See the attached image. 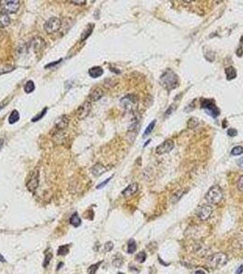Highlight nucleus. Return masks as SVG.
<instances>
[{"label": "nucleus", "instance_id": "nucleus-1", "mask_svg": "<svg viewBox=\"0 0 243 274\" xmlns=\"http://www.w3.org/2000/svg\"><path fill=\"white\" fill-rule=\"evenodd\" d=\"M160 83L165 90L171 91L178 87V78L174 71L168 70L163 73V75L160 78Z\"/></svg>", "mask_w": 243, "mask_h": 274}, {"label": "nucleus", "instance_id": "nucleus-2", "mask_svg": "<svg viewBox=\"0 0 243 274\" xmlns=\"http://www.w3.org/2000/svg\"><path fill=\"white\" fill-rule=\"evenodd\" d=\"M223 197H224L223 191L218 186H214L210 187L205 196L207 202L211 205L219 204L223 200Z\"/></svg>", "mask_w": 243, "mask_h": 274}, {"label": "nucleus", "instance_id": "nucleus-3", "mask_svg": "<svg viewBox=\"0 0 243 274\" xmlns=\"http://www.w3.org/2000/svg\"><path fill=\"white\" fill-rule=\"evenodd\" d=\"M120 103L124 110H126L128 112H133L137 108L138 99L133 94H128V95L122 98Z\"/></svg>", "mask_w": 243, "mask_h": 274}, {"label": "nucleus", "instance_id": "nucleus-4", "mask_svg": "<svg viewBox=\"0 0 243 274\" xmlns=\"http://www.w3.org/2000/svg\"><path fill=\"white\" fill-rule=\"evenodd\" d=\"M227 262V257L225 253L218 252L210 256L208 259V263L213 268H220Z\"/></svg>", "mask_w": 243, "mask_h": 274}, {"label": "nucleus", "instance_id": "nucleus-5", "mask_svg": "<svg viewBox=\"0 0 243 274\" xmlns=\"http://www.w3.org/2000/svg\"><path fill=\"white\" fill-rule=\"evenodd\" d=\"M61 28V20L59 17H50L44 24V29L48 34L57 32Z\"/></svg>", "mask_w": 243, "mask_h": 274}, {"label": "nucleus", "instance_id": "nucleus-6", "mask_svg": "<svg viewBox=\"0 0 243 274\" xmlns=\"http://www.w3.org/2000/svg\"><path fill=\"white\" fill-rule=\"evenodd\" d=\"M201 108L204 109L209 115L216 118L219 115V110L215 105V102L209 99H204L201 101Z\"/></svg>", "mask_w": 243, "mask_h": 274}, {"label": "nucleus", "instance_id": "nucleus-7", "mask_svg": "<svg viewBox=\"0 0 243 274\" xmlns=\"http://www.w3.org/2000/svg\"><path fill=\"white\" fill-rule=\"evenodd\" d=\"M0 6L2 7V11L7 14H13L20 7V2L18 0H7V1H1Z\"/></svg>", "mask_w": 243, "mask_h": 274}, {"label": "nucleus", "instance_id": "nucleus-8", "mask_svg": "<svg viewBox=\"0 0 243 274\" xmlns=\"http://www.w3.org/2000/svg\"><path fill=\"white\" fill-rule=\"evenodd\" d=\"M39 184V177H38V171H32L28 178V182H27V188L34 193Z\"/></svg>", "mask_w": 243, "mask_h": 274}, {"label": "nucleus", "instance_id": "nucleus-9", "mask_svg": "<svg viewBox=\"0 0 243 274\" xmlns=\"http://www.w3.org/2000/svg\"><path fill=\"white\" fill-rule=\"evenodd\" d=\"M213 213V209L210 205L205 204L200 206L196 210V216L200 220H207L211 217Z\"/></svg>", "mask_w": 243, "mask_h": 274}, {"label": "nucleus", "instance_id": "nucleus-10", "mask_svg": "<svg viewBox=\"0 0 243 274\" xmlns=\"http://www.w3.org/2000/svg\"><path fill=\"white\" fill-rule=\"evenodd\" d=\"M91 110H92V104H91V102L89 101L83 102L81 106L78 108V110L76 112V115H77L78 119L82 120V119L86 118L89 115Z\"/></svg>", "mask_w": 243, "mask_h": 274}, {"label": "nucleus", "instance_id": "nucleus-11", "mask_svg": "<svg viewBox=\"0 0 243 274\" xmlns=\"http://www.w3.org/2000/svg\"><path fill=\"white\" fill-rule=\"evenodd\" d=\"M173 148H174V142L170 139H167L156 147L155 153L157 155H164V154H166V153H169L170 151H172Z\"/></svg>", "mask_w": 243, "mask_h": 274}, {"label": "nucleus", "instance_id": "nucleus-12", "mask_svg": "<svg viewBox=\"0 0 243 274\" xmlns=\"http://www.w3.org/2000/svg\"><path fill=\"white\" fill-rule=\"evenodd\" d=\"M69 123H70L69 116L68 115H61V117H59L57 119L56 124H55V127H56V129H58L59 131H61V130L68 127Z\"/></svg>", "mask_w": 243, "mask_h": 274}, {"label": "nucleus", "instance_id": "nucleus-13", "mask_svg": "<svg viewBox=\"0 0 243 274\" xmlns=\"http://www.w3.org/2000/svg\"><path fill=\"white\" fill-rule=\"evenodd\" d=\"M103 94H104L103 90L101 88H100V87H96L89 94V100L91 101H97L100 99H101V97L103 96Z\"/></svg>", "mask_w": 243, "mask_h": 274}, {"label": "nucleus", "instance_id": "nucleus-14", "mask_svg": "<svg viewBox=\"0 0 243 274\" xmlns=\"http://www.w3.org/2000/svg\"><path fill=\"white\" fill-rule=\"evenodd\" d=\"M137 190H138V184L137 183H132L122 192V194H123V195L124 197H129V196L136 193Z\"/></svg>", "mask_w": 243, "mask_h": 274}, {"label": "nucleus", "instance_id": "nucleus-15", "mask_svg": "<svg viewBox=\"0 0 243 274\" xmlns=\"http://www.w3.org/2000/svg\"><path fill=\"white\" fill-rule=\"evenodd\" d=\"M32 46L35 52H39L45 47V41L40 37H36L32 40Z\"/></svg>", "mask_w": 243, "mask_h": 274}, {"label": "nucleus", "instance_id": "nucleus-16", "mask_svg": "<svg viewBox=\"0 0 243 274\" xmlns=\"http://www.w3.org/2000/svg\"><path fill=\"white\" fill-rule=\"evenodd\" d=\"M10 22H11V20H10L8 14L4 11H1L0 12V27L6 28V27L9 26Z\"/></svg>", "mask_w": 243, "mask_h": 274}, {"label": "nucleus", "instance_id": "nucleus-17", "mask_svg": "<svg viewBox=\"0 0 243 274\" xmlns=\"http://www.w3.org/2000/svg\"><path fill=\"white\" fill-rule=\"evenodd\" d=\"M89 75L92 77V78H99L101 77L102 74H103V70L99 67V66H96V67H92L88 71Z\"/></svg>", "mask_w": 243, "mask_h": 274}, {"label": "nucleus", "instance_id": "nucleus-18", "mask_svg": "<svg viewBox=\"0 0 243 274\" xmlns=\"http://www.w3.org/2000/svg\"><path fill=\"white\" fill-rule=\"evenodd\" d=\"M225 73L227 75V79L228 81H231V80H233V79H235L237 77V70L232 66H229V67L226 68Z\"/></svg>", "mask_w": 243, "mask_h": 274}, {"label": "nucleus", "instance_id": "nucleus-19", "mask_svg": "<svg viewBox=\"0 0 243 274\" xmlns=\"http://www.w3.org/2000/svg\"><path fill=\"white\" fill-rule=\"evenodd\" d=\"M106 171V168L103 166V165H101V164H94V166H92V174L94 175V176H101V174H103L104 172Z\"/></svg>", "mask_w": 243, "mask_h": 274}, {"label": "nucleus", "instance_id": "nucleus-20", "mask_svg": "<svg viewBox=\"0 0 243 274\" xmlns=\"http://www.w3.org/2000/svg\"><path fill=\"white\" fill-rule=\"evenodd\" d=\"M93 29H94V26H93L92 24H90V25L85 29V30H84V31L82 32V34H81V41H84L85 39H87V38L90 37V35L92 33Z\"/></svg>", "mask_w": 243, "mask_h": 274}, {"label": "nucleus", "instance_id": "nucleus-21", "mask_svg": "<svg viewBox=\"0 0 243 274\" xmlns=\"http://www.w3.org/2000/svg\"><path fill=\"white\" fill-rule=\"evenodd\" d=\"M70 223L73 227H75L81 226V218H80V217L78 216V213H74V214L70 217Z\"/></svg>", "mask_w": 243, "mask_h": 274}, {"label": "nucleus", "instance_id": "nucleus-22", "mask_svg": "<svg viewBox=\"0 0 243 274\" xmlns=\"http://www.w3.org/2000/svg\"><path fill=\"white\" fill-rule=\"evenodd\" d=\"M19 113L16 111V110H14L12 113H10L9 117H8V123L10 124H16V122L19 120Z\"/></svg>", "mask_w": 243, "mask_h": 274}, {"label": "nucleus", "instance_id": "nucleus-23", "mask_svg": "<svg viewBox=\"0 0 243 274\" xmlns=\"http://www.w3.org/2000/svg\"><path fill=\"white\" fill-rule=\"evenodd\" d=\"M69 251H70V245H62V246H60L57 254L59 256H64L69 253Z\"/></svg>", "mask_w": 243, "mask_h": 274}, {"label": "nucleus", "instance_id": "nucleus-24", "mask_svg": "<svg viewBox=\"0 0 243 274\" xmlns=\"http://www.w3.org/2000/svg\"><path fill=\"white\" fill-rule=\"evenodd\" d=\"M35 90V84L32 81H29L26 82L25 86H24V91L26 92V93H31Z\"/></svg>", "mask_w": 243, "mask_h": 274}, {"label": "nucleus", "instance_id": "nucleus-25", "mask_svg": "<svg viewBox=\"0 0 243 274\" xmlns=\"http://www.w3.org/2000/svg\"><path fill=\"white\" fill-rule=\"evenodd\" d=\"M51 258H52V253H51V250L50 249H47L45 251V258H44V261H43V267L44 268H47L49 266V262L51 260Z\"/></svg>", "mask_w": 243, "mask_h": 274}, {"label": "nucleus", "instance_id": "nucleus-26", "mask_svg": "<svg viewBox=\"0 0 243 274\" xmlns=\"http://www.w3.org/2000/svg\"><path fill=\"white\" fill-rule=\"evenodd\" d=\"M155 124H156V120H154V121H152V122L149 124V125L146 127V131H145V133H144V137H146L148 134L151 133V132L154 130L155 126Z\"/></svg>", "mask_w": 243, "mask_h": 274}, {"label": "nucleus", "instance_id": "nucleus-27", "mask_svg": "<svg viewBox=\"0 0 243 274\" xmlns=\"http://www.w3.org/2000/svg\"><path fill=\"white\" fill-rule=\"evenodd\" d=\"M136 250V243L133 240H130L128 241V247H127V252L132 254Z\"/></svg>", "mask_w": 243, "mask_h": 274}, {"label": "nucleus", "instance_id": "nucleus-28", "mask_svg": "<svg viewBox=\"0 0 243 274\" xmlns=\"http://www.w3.org/2000/svg\"><path fill=\"white\" fill-rule=\"evenodd\" d=\"M47 111H48V109H47V108H44V110H42V111H41L40 113H38V114H37L36 116H34V117H33V118H32V120H31V121H32L33 123H36V122L39 121L40 119H42V118L44 117V115L46 114V113H47Z\"/></svg>", "mask_w": 243, "mask_h": 274}, {"label": "nucleus", "instance_id": "nucleus-29", "mask_svg": "<svg viewBox=\"0 0 243 274\" xmlns=\"http://www.w3.org/2000/svg\"><path fill=\"white\" fill-rule=\"evenodd\" d=\"M101 264V261H100V262H98L96 264H92V265H91L89 268H88V273L89 274H95L96 273V271L98 270V268H99V266Z\"/></svg>", "mask_w": 243, "mask_h": 274}, {"label": "nucleus", "instance_id": "nucleus-30", "mask_svg": "<svg viewBox=\"0 0 243 274\" xmlns=\"http://www.w3.org/2000/svg\"><path fill=\"white\" fill-rule=\"evenodd\" d=\"M243 154V147L242 146H235L232 150H231V155H241Z\"/></svg>", "mask_w": 243, "mask_h": 274}, {"label": "nucleus", "instance_id": "nucleus-31", "mask_svg": "<svg viewBox=\"0 0 243 274\" xmlns=\"http://www.w3.org/2000/svg\"><path fill=\"white\" fill-rule=\"evenodd\" d=\"M136 260L138 261V262H140V263H143V262H145L146 259V254L145 251H142V252H139L137 255H136Z\"/></svg>", "mask_w": 243, "mask_h": 274}, {"label": "nucleus", "instance_id": "nucleus-32", "mask_svg": "<svg viewBox=\"0 0 243 274\" xmlns=\"http://www.w3.org/2000/svg\"><path fill=\"white\" fill-rule=\"evenodd\" d=\"M113 249H114V243L113 242L109 241L105 243V245H104V250L105 251H107V252L108 251H111Z\"/></svg>", "mask_w": 243, "mask_h": 274}, {"label": "nucleus", "instance_id": "nucleus-33", "mask_svg": "<svg viewBox=\"0 0 243 274\" xmlns=\"http://www.w3.org/2000/svg\"><path fill=\"white\" fill-rule=\"evenodd\" d=\"M237 186H238V189H239L241 192H243V176L242 177H241L240 179L238 180Z\"/></svg>", "mask_w": 243, "mask_h": 274}, {"label": "nucleus", "instance_id": "nucleus-34", "mask_svg": "<svg viewBox=\"0 0 243 274\" xmlns=\"http://www.w3.org/2000/svg\"><path fill=\"white\" fill-rule=\"evenodd\" d=\"M227 135H228V136H230V137H234V136H236V135H237L238 132H237V130L236 129L229 128V129L227 130Z\"/></svg>", "mask_w": 243, "mask_h": 274}, {"label": "nucleus", "instance_id": "nucleus-35", "mask_svg": "<svg viewBox=\"0 0 243 274\" xmlns=\"http://www.w3.org/2000/svg\"><path fill=\"white\" fill-rule=\"evenodd\" d=\"M111 179H112V177H111L107 178V179H106L105 181H103L102 183H101L100 185H98L97 187H96V188H97V189H100V188H102V187H103L104 186H106V185H107V183H108V182H109V181H110Z\"/></svg>", "mask_w": 243, "mask_h": 274}, {"label": "nucleus", "instance_id": "nucleus-36", "mask_svg": "<svg viewBox=\"0 0 243 274\" xmlns=\"http://www.w3.org/2000/svg\"><path fill=\"white\" fill-rule=\"evenodd\" d=\"M61 61V60H59L58 61H54V62H52V63H49V64L46 65V66H45V68H46V69H48V68H51V67H53V66H55V65L59 64Z\"/></svg>", "mask_w": 243, "mask_h": 274}, {"label": "nucleus", "instance_id": "nucleus-37", "mask_svg": "<svg viewBox=\"0 0 243 274\" xmlns=\"http://www.w3.org/2000/svg\"><path fill=\"white\" fill-rule=\"evenodd\" d=\"M71 3H73L75 5H84V4H86V1H75V0H73V1H71Z\"/></svg>", "mask_w": 243, "mask_h": 274}, {"label": "nucleus", "instance_id": "nucleus-38", "mask_svg": "<svg viewBox=\"0 0 243 274\" xmlns=\"http://www.w3.org/2000/svg\"><path fill=\"white\" fill-rule=\"evenodd\" d=\"M243 272V265L240 266V268L236 271V274H241Z\"/></svg>", "mask_w": 243, "mask_h": 274}, {"label": "nucleus", "instance_id": "nucleus-39", "mask_svg": "<svg viewBox=\"0 0 243 274\" xmlns=\"http://www.w3.org/2000/svg\"><path fill=\"white\" fill-rule=\"evenodd\" d=\"M3 145H4V139H0V150L2 149Z\"/></svg>", "mask_w": 243, "mask_h": 274}, {"label": "nucleus", "instance_id": "nucleus-40", "mask_svg": "<svg viewBox=\"0 0 243 274\" xmlns=\"http://www.w3.org/2000/svg\"><path fill=\"white\" fill-rule=\"evenodd\" d=\"M195 274H205V272H203V271H196Z\"/></svg>", "mask_w": 243, "mask_h": 274}, {"label": "nucleus", "instance_id": "nucleus-41", "mask_svg": "<svg viewBox=\"0 0 243 274\" xmlns=\"http://www.w3.org/2000/svg\"><path fill=\"white\" fill-rule=\"evenodd\" d=\"M0 261H1V262H6L5 258H4V257H3V256H2L1 254H0Z\"/></svg>", "mask_w": 243, "mask_h": 274}, {"label": "nucleus", "instance_id": "nucleus-42", "mask_svg": "<svg viewBox=\"0 0 243 274\" xmlns=\"http://www.w3.org/2000/svg\"><path fill=\"white\" fill-rule=\"evenodd\" d=\"M62 265H63V263H62V262H61V263H60V264H59V266H58V268H57V270H60V269H61V266H62Z\"/></svg>", "mask_w": 243, "mask_h": 274}, {"label": "nucleus", "instance_id": "nucleus-43", "mask_svg": "<svg viewBox=\"0 0 243 274\" xmlns=\"http://www.w3.org/2000/svg\"><path fill=\"white\" fill-rule=\"evenodd\" d=\"M4 104H5V103H4V102H3V103H1V104H0V110H1V109H3V108H4Z\"/></svg>", "mask_w": 243, "mask_h": 274}, {"label": "nucleus", "instance_id": "nucleus-44", "mask_svg": "<svg viewBox=\"0 0 243 274\" xmlns=\"http://www.w3.org/2000/svg\"><path fill=\"white\" fill-rule=\"evenodd\" d=\"M239 163L241 164V165H243V158H242V159H241V160L239 161Z\"/></svg>", "mask_w": 243, "mask_h": 274}, {"label": "nucleus", "instance_id": "nucleus-45", "mask_svg": "<svg viewBox=\"0 0 243 274\" xmlns=\"http://www.w3.org/2000/svg\"><path fill=\"white\" fill-rule=\"evenodd\" d=\"M241 41H242V42H243V36H242V37H241Z\"/></svg>", "mask_w": 243, "mask_h": 274}, {"label": "nucleus", "instance_id": "nucleus-46", "mask_svg": "<svg viewBox=\"0 0 243 274\" xmlns=\"http://www.w3.org/2000/svg\"><path fill=\"white\" fill-rule=\"evenodd\" d=\"M118 274H124V273H123V272H119V273H118Z\"/></svg>", "mask_w": 243, "mask_h": 274}]
</instances>
